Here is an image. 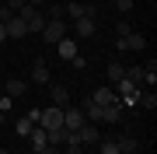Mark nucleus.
<instances>
[{
  "label": "nucleus",
  "instance_id": "20e7f679",
  "mask_svg": "<svg viewBox=\"0 0 157 154\" xmlns=\"http://www.w3.org/2000/svg\"><path fill=\"white\" fill-rule=\"evenodd\" d=\"M0 21H4V28H7V39H25V35H28V25L17 14H4Z\"/></svg>",
  "mask_w": 157,
  "mask_h": 154
},
{
  "label": "nucleus",
  "instance_id": "b1692460",
  "mask_svg": "<svg viewBox=\"0 0 157 154\" xmlns=\"http://www.w3.org/2000/svg\"><path fill=\"white\" fill-rule=\"evenodd\" d=\"M115 7H119V11H122V14H129V11H133V7H136V0H115Z\"/></svg>",
  "mask_w": 157,
  "mask_h": 154
},
{
  "label": "nucleus",
  "instance_id": "f3484780",
  "mask_svg": "<svg viewBox=\"0 0 157 154\" xmlns=\"http://www.w3.org/2000/svg\"><path fill=\"white\" fill-rule=\"evenodd\" d=\"M45 137H49L52 147H63V144H67V130H63V126L59 130H45Z\"/></svg>",
  "mask_w": 157,
  "mask_h": 154
},
{
  "label": "nucleus",
  "instance_id": "412c9836",
  "mask_svg": "<svg viewBox=\"0 0 157 154\" xmlns=\"http://www.w3.org/2000/svg\"><path fill=\"white\" fill-rule=\"evenodd\" d=\"M98 154H119V144L115 140H98Z\"/></svg>",
  "mask_w": 157,
  "mask_h": 154
},
{
  "label": "nucleus",
  "instance_id": "c756f323",
  "mask_svg": "<svg viewBox=\"0 0 157 154\" xmlns=\"http://www.w3.org/2000/svg\"><path fill=\"white\" fill-rule=\"evenodd\" d=\"M7 39V28H4V21H0V42H4Z\"/></svg>",
  "mask_w": 157,
  "mask_h": 154
},
{
  "label": "nucleus",
  "instance_id": "0eeeda50",
  "mask_svg": "<svg viewBox=\"0 0 157 154\" xmlns=\"http://www.w3.org/2000/svg\"><path fill=\"white\" fill-rule=\"evenodd\" d=\"M73 140H77V144H84V147H94V144H98L101 137H98L94 123H84L80 130H73Z\"/></svg>",
  "mask_w": 157,
  "mask_h": 154
},
{
  "label": "nucleus",
  "instance_id": "f257e3e1",
  "mask_svg": "<svg viewBox=\"0 0 157 154\" xmlns=\"http://www.w3.org/2000/svg\"><path fill=\"white\" fill-rule=\"evenodd\" d=\"M17 18L28 25V35H32V32H39V35H42V28H45V18H42V11H39V7L21 4V7H17Z\"/></svg>",
  "mask_w": 157,
  "mask_h": 154
},
{
  "label": "nucleus",
  "instance_id": "393cba45",
  "mask_svg": "<svg viewBox=\"0 0 157 154\" xmlns=\"http://www.w3.org/2000/svg\"><path fill=\"white\" fill-rule=\"evenodd\" d=\"M63 154H84V144H63Z\"/></svg>",
  "mask_w": 157,
  "mask_h": 154
},
{
  "label": "nucleus",
  "instance_id": "f8f14e48",
  "mask_svg": "<svg viewBox=\"0 0 157 154\" xmlns=\"http://www.w3.org/2000/svg\"><path fill=\"white\" fill-rule=\"evenodd\" d=\"M52 105H59V109H67L70 105V91H67V84H52Z\"/></svg>",
  "mask_w": 157,
  "mask_h": 154
},
{
  "label": "nucleus",
  "instance_id": "5701e85b",
  "mask_svg": "<svg viewBox=\"0 0 157 154\" xmlns=\"http://www.w3.org/2000/svg\"><path fill=\"white\" fill-rule=\"evenodd\" d=\"M70 63H73V70H87V56H84V53H77Z\"/></svg>",
  "mask_w": 157,
  "mask_h": 154
},
{
  "label": "nucleus",
  "instance_id": "cd10ccee",
  "mask_svg": "<svg viewBox=\"0 0 157 154\" xmlns=\"http://www.w3.org/2000/svg\"><path fill=\"white\" fill-rule=\"evenodd\" d=\"M39 154H63V147H52V144H45V147H42Z\"/></svg>",
  "mask_w": 157,
  "mask_h": 154
},
{
  "label": "nucleus",
  "instance_id": "4be33fe9",
  "mask_svg": "<svg viewBox=\"0 0 157 154\" xmlns=\"http://www.w3.org/2000/svg\"><path fill=\"white\" fill-rule=\"evenodd\" d=\"M108 77H112L115 84H119V81L126 77V70H122V63H108Z\"/></svg>",
  "mask_w": 157,
  "mask_h": 154
},
{
  "label": "nucleus",
  "instance_id": "2f4dec72",
  "mask_svg": "<svg viewBox=\"0 0 157 154\" xmlns=\"http://www.w3.org/2000/svg\"><path fill=\"white\" fill-rule=\"evenodd\" d=\"M84 154H98V151H84Z\"/></svg>",
  "mask_w": 157,
  "mask_h": 154
},
{
  "label": "nucleus",
  "instance_id": "c85d7f7f",
  "mask_svg": "<svg viewBox=\"0 0 157 154\" xmlns=\"http://www.w3.org/2000/svg\"><path fill=\"white\" fill-rule=\"evenodd\" d=\"M25 4H32V7H42V4H45V0H25Z\"/></svg>",
  "mask_w": 157,
  "mask_h": 154
},
{
  "label": "nucleus",
  "instance_id": "423d86ee",
  "mask_svg": "<svg viewBox=\"0 0 157 154\" xmlns=\"http://www.w3.org/2000/svg\"><path fill=\"white\" fill-rule=\"evenodd\" d=\"M87 123V116H84V109H63V130H80V126Z\"/></svg>",
  "mask_w": 157,
  "mask_h": 154
},
{
  "label": "nucleus",
  "instance_id": "4468645a",
  "mask_svg": "<svg viewBox=\"0 0 157 154\" xmlns=\"http://www.w3.org/2000/svg\"><path fill=\"white\" fill-rule=\"evenodd\" d=\"M28 140H32V147H35V151H42V147H45V144H49V137H45V130H42V126H35V130H32V137H28Z\"/></svg>",
  "mask_w": 157,
  "mask_h": 154
},
{
  "label": "nucleus",
  "instance_id": "bb28decb",
  "mask_svg": "<svg viewBox=\"0 0 157 154\" xmlns=\"http://www.w3.org/2000/svg\"><path fill=\"white\" fill-rule=\"evenodd\" d=\"M59 18H63V7L52 4V7H49V21H59Z\"/></svg>",
  "mask_w": 157,
  "mask_h": 154
},
{
  "label": "nucleus",
  "instance_id": "6ab92c4d",
  "mask_svg": "<svg viewBox=\"0 0 157 154\" xmlns=\"http://www.w3.org/2000/svg\"><path fill=\"white\" fill-rule=\"evenodd\" d=\"M136 102H140L143 109H154V105H157V95H154V88H150V91H140V95H136Z\"/></svg>",
  "mask_w": 157,
  "mask_h": 154
},
{
  "label": "nucleus",
  "instance_id": "ddd939ff",
  "mask_svg": "<svg viewBox=\"0 0 157 154\" xmlns=\"http://www.w3.org/2000/svg\"><path fill=\"white\" fill-rule=\"evenodd\" d=\"M32 81H35V84H49V67H45V60H35V67H32Z\"/></svg>",
  "mask_w": 157,
  "mask_h": 154
},
{
  "label": "nucleus",
  "instance_id": "aec40b11",
  "mask_svg": "<svg viewBox=\"0 0 157 154\" xmlns=\"http://www.w3.org/2000/svg\"><path fill=\"white\" fill-rule=\"evenodd\" d=\"M126 81L140 88V84H143V67H129V70H126Z\"/></svg>",
  "mask_w": 157,
  "mask_h": 154
},
{
  "label": "nucleus",
  "instance_id": "7ed1b4c3",
  "mask_svg": "<svg viewBox=\"0 0 157 154\" xmlns=\"http://www.w3.org/2000/svg\"><path fill=\"white\" fill-rule=\"evenodd\" d=\"M115 49H122V53H140V49H147V39L140 32H129V35H122V39H115Z\"/></svg>",
  "mask_w": 157,
  "mask_h": 154
},
{
  "label": "nucleus",
  "instance_id": "9b49d317",
  "mask_svg": "<svg viewBox=\"0 0 157 154\" xmlns=\"http://www.w3.org/2000/svg\"><path fill=\"white\" fill-rule=\"evenodd\" d=\"M56 53H59V60H73V56H77V39H70V35L59 39L56 42Z\"/></svg>",
  "mask_w": 157,
  "mask_h": 154
},
{
  "label": "nucleus",
  "instance_id": "1a4fd4ad",
  "mask_svg": "<svg viewBox=\"0 0 157 154\" xmlns=\"http://www.w3.org/2000/svg\"><path fill=\"white\" fill-rule=\"evenodd\" d=\"M25 91H28V81H21V77H7L4 81V95L7 98H21Z\"/></svg>",
  "mask_w": 157,
  "mask_h": 154
},
{
  "label": "nucleus",
  "instance_id": "39448f33",
  "mask_svg": "<svg viewBox=\"0 0 157 154\" xmlns=\"http://www.w3.org/2000/svg\"><path fill=\"white\" fill-rule=\"evenodd\" d=\"M42 39L49 42V46H56L59 39H67V21H45V28H42Z\"/></svg>",
  "mask_w": 157,
  "mask_h": 154
},
{
  "label": "nucleus",
  "instance_id": "f03ea898",
  "mask_svg": "<svg viewBox=\"0 0 157 154\" xmlns=\"http://www.w3.org/2000/svg\"><path fill=\"white\" fill-rule=\"evenodd\" d=\"M39 126H42V130H59V126H63V109L59 105L42 109V112H39Z\"/></svg>",
  "mask_w": 157,
  "mask_h": 154
},
{
  "label": "nucleus",
  "instance_id": "9d476101",
  "mask_svg": "<svg viewBox=\"0 0 157 154\" xmlns=\"http://www.w3.org/2000/svg\"><path fill=\"white\" fill-rule=\"evenodd\" d=\"M91 102H94V105H115L119 95H115V88H98V91L91 95Z\"/></svg>",
  "mask_w": 157,
  "mask_h": 154
},
{
  "label": "nucleus",
  "instance_id": "7c9ffc66",
  "mask_svg": "<svg viewBox=\"0 0 157 154\" xmlns=\"http://www.w3.org/2000/svg\"><path fill=\"white\" fill-rule=\"evenodd\" d=\"M4 119H7V112H0V126H4Z\"/></svg>",
  "mask_w": 157,
  "mask_h": 154
},
{
  "label": "nucleus",
  "instance_id": "6e6552de",
  "mask_svg": "<svg viewBox=\"0 0 157 154\" xmlns=\"http://www.w3.org/2000/svg\"><path fill=\"white\" fill-rule=\"evenodd\" d=\"M70 28H73L77 39H91L98 32V25H94V18H77V21H70Z\"/></svg>",
  "mask_w": 157,
  "mask_h": 154
},
{
  "label": "nucleus",
  "instance_id": "a211bd4d",
  "mask_svg": "<svg viewBox=\"0 0 157 154\" xmlns=\"http://www.w3.org/2000/svg\"><path fill=\"white\" fill-rule=\"evenodd\" d=\"M67 18H73V21H77V18H87V4H77V0L67 4Z\"/></svg>",
  "mask_w": 157,
  "mask_h": 154
},
{
  "label": "nucleus",
  "instance_id": "dca6fc26",
  "mask_svg": "<svg viewBox=\"0 0 157 154\" xmlns=\"http://www.w3.org/2000/svg\"><path fill=\"white\" fill-rule=\"evenodd\" d=\"M32 130H35V123L28 119V116H25V119H17V123H14V133H17V137H32Z\"/></svg>",
  "mask_w": 157,
  "mask_h": 154
},
{
  "label": "nucleus",
  "instance_id": "a878e982",
  "mask_svg": "<svg viewBox=\"0 0 157 154\" xmlns=\"http://www.w3.org/2000/svg\"><path fill=\"white\" fill-rule=\"evenodd\" d=\"M129 32H133V25H129V21H119V28H115L119 39H122V35H129Z\"/></svg>",
  "mask_w": 157,
  "mask_h": 154
},
{
  "label": "nucleus",
  "instance_id": "2eb2a0df",
  "mask_svg": "<svg viewBox=\"0 0 157 154\" xmlns=\"http://www.w3.org/2000/svg\"><path fill=\"white\" fill-rule=\"evenodd\" d=\"M115 144H119V154H136V147H140L136 137H119Z\"/></svg>",
  "mask_w": 157,
  "mask_h": 154
}]
</instances>
